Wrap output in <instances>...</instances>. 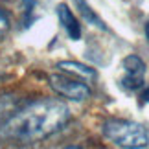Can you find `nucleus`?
<instances>
[{"instance_id":"nucleus-10","label":"nucleus","mask_w":149,"mask_h":149,"mask_svg":"<svg viewBox=\"0 0 149 149\" xmlns=\"http://www.w3.org/2000/svg\"><path fill=\"white\" fill-rule=\"evenodd\" d=\"M142 101H146V103H149V87L142 92Z\"/></svg>"},{"instance_id":"nucleus-7","label":"nucleus","mask_w":149,"mask_h":149,"mask_svg":"<svg viewBox=\"0 0 149 149\" xmlns=\"http://www.w3.org/2000/svg\"><path fill=\"white\" fill-rule=\"evenodd\" d=\"M74 4H76V8L79 9V13H81V17H83V20H87L90 26H94V28H100V30H103V31H107L109 28H107V24L103 22L101 19H100V15L96 13V11L88 6V2L87 0H74Z\"/></svg>"},{"instance_id":"nucleus-4","label":"nucleus","mask_w":149,"mask_h":149,"mask_svg":"<svg viewBox=\"0 0 149 149\" xmlns=\"http://www.w3.org/2000/svg\"><path fill=\"white\" fill-rule=\"evenodd\" d=\"M50 87L54 88V92H57L59 96H63V98H66L70 101H85L92 94L88 83H85L77 77L65 76V74L50 76Z\"/></svg>"},{"instance_id":"nucleus-8","label":"nucleus","mask_w":149,"mask_h":149,"mask_svg":"<svg viewBox=\"0 0 149 149\" xmlns=\"http://www.w3.org/2000/svg\"><path fill=\"white\" fill-rule=\"evenodd\" d=\"M11 112H13V100H9L8 96H2V98H0V123H2Z\"/></svg>"},{"instance_id":"nucleus-2","label":"nucleus","mask_w":149,"mask_h":149,"mask_svg":"<svg viewBox=\"0 0 149 149\" xmlns=\"http://www.w3.org/2000/svg\"><path fill=\"white\" fill-rule=\"evenodd\" d=\"M101 131L103 136L118 147L140 149V147H147L149 144V136L146 129L140 123L131 122V120H118V118L107 120L103 123Z\"/></svg>"},{"instance_id":"nucleus-11","label":"nucleus","mask_w":149,"mask_h":149,"mask_svg":"<svg viewBox=\"0 0 149 149\" xmlns=\"http://www.w3.org/2000/svg\"><path fill=\"white\" fill-rule=\"evenodd\" d=\"M146 39H147V42H149V20H147V24H146Z\"/></svg>"},{"instance_id":"nucleus-5","label":"nucleus","mask_w":149,"mask_h":149,"mask_svg":"<svg viewBox=\"0 0 149 149\" xmlns=\"http://www.w3.org/2000/svg\"><path fill=\"white\" fill-rule=\"evenodd\" d=\"M57 17H59V22L63 30L66 31L68 39L70 41H79L81 39V24H79L77 17L74 15V11L66 4H59L57 6Z\"/></svg>"},{"instance_id":"nucleus-1","label":"nucleus","mask_w":149,"mask_h":149,"mask_svg":"<svg viewBox=\"0 0 149 149\" xmlns=\"http://www.w3.org/2000/svg\"><path fill=\"white\" fill-rule=\"evenodd\" d=\"M70 120L63 101L42 98L17 109L0 123V138L19 142H39L61 131Z\"/></svg>"},{"instance_id":"nucleus-3","label":"nucleus","mask_w":149,"mask_h":149,"mask_svg":"<svg viewBox=\"0 0 149 149\" xmlns=\"http://www.w3.org/2000/svg\"><path fill=\"white\" fill-rule=\"evenodd\" d=\"M146 81V63L142 57L131 54L123 57L118 70V83L127 92H134L144 87Z\"/></svg>"},{"instance_id":"nucleus-6","label":"nucleus","mask_w":149,"mask_h":149,"mask_svg":"<svg viewBox=\"0 0 149 149\" xmlns=\"http://www.w3.org/2000/svg\"><path fill=\"white\" fill-rule=\"evenodd\" d=\"M57 68L61 72L68 74V76H74L77 79H81L85 83H92L98 79V74H96L94 68H90L83 63H77V61H59L57 63Z\"/></svg>"},{"instance_id":"nucleus-9","label":"nucleus","mask_w":149,"mask_h":149,"mask_svg":"<svg viewBox=\"0 0 149 149\" xmlns=\"http://www.w3.org/2000/svg\"><path fill=\"white\" fill-rule=\"evenodd\" d=\"M8 31H9V19H8V15H6V11L0 8V39Z\"/></svg>"}]
</instances>
